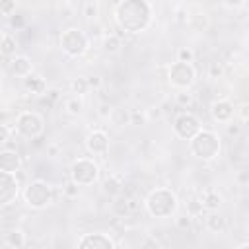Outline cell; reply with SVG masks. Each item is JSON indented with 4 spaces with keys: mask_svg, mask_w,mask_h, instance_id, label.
Listing matches in <instances>:
<instances>
[{
    "mask_svg": "<svg viewBox=\"0 0 249 249\" xmlns=\"http://www.w3.org/2000/svg\"><path fill=\"white\" fill-rule=\"evenodd\" d=\"M152 10L144 0H124L117 8V21L128 33H140L148 27Z\"/></svg>",
    "mask_w": 249,
    "mask_h": 249,
    "instance_id": "cell-1",
    "label": "cell"
},
{
    "mask_svg": "<svg viewBox=\"0 0 249 249\" xmlns=\"http://www.w3.org/2000/svg\"><path fill=\"white\" fill-rule=\"evenodd\" d=\"M191 152L200 160H214L220 152V140L212 130H198L191 138Z\"/></svg>",
    "mask_w": 249,
    "mask_h": 249,
    "instance_id": "cell-2",
    "label": "cell"
},
{
    "mask_svg": "<svg viewBox=\"0 0 249 249\" xmlns=\"http://www.w3.org/2000/svg\"><path fill=\"white\" fill-rule=\"evenodd\" d=\"M146 206H148V210H150L152 216L163 218V216H169L177 208V198H175V195L171 191L158 189V191L150 193V196L146 200Z\"/></svg>",
    "mask_w": 249,
    "mask_h": 249,
    "instance_id": "cell-3",
    "label": "cell"
},
{
    "mask_svg": "<svg viewBox=\"0 0 249 249\" xmlns=\"http://www.w3.org/2000/svg\"><path fill=\"white\" fill-rule=\"evenodd\" d=\"M23 196L31 208H43L53 200V189L45 181H31L25 187Z\"/></svg>",
    "mask_w": 249,
    "mask_h": 249,
    "instance_id": "cell-4",
    "label": "cell"
},
{
    "mask_svg": "<svg viewBox=\"0 0 249 249\" xmlns=\"http://www.w3.org/2000/svg\"><path fill=\"white\" fill-rule=\"evenodd\" d=\"M99 175V167L91 161V160H86V158H80L72 163V169H70V177L72 181H76L80 187L82 185H91Z\"/></svg>",
    "mask_w": 249,
    "mask_h": 249,
    "instance_id": "cell-5",
    "label": "cell"
},
{
    "mask_svg": "<svg viewBox=\"0 0 249 249\" xmlns=\"http://www.w3.org/2000/svg\"><path fill=\"white\" fill-rule=\"evenodd\" d=\"M60 47L68 56H82L88 49V39L80 29H66L60 37Z\"/></svg>",
    "mask_w": 249,
    "mask_h": 249,
    "instance_id": "cell-6",
    "label": "cell"
},
{
    "mask_svg": "<svg viewBox=\"0 0 249 249\" xmlns=\"http://www.w3.org/2000/svg\"><path fill=\"white\" fill-rule=\"evenodd\" d=\"M169 82L171 86L179 88V89H187L193 86L195 82V68L191 62H173L171 68H169Z\"/></svg>",
    "mask_w": 249,
    "mask_h": 249,
    "instance_id": "cell-7",
    "label": "cell"
},
{
    "mask_svg": "<svg viewBox=\"0 0 249 249\" xmlns=\"http://www.w3.org/2000/svg\"><path fill=\"white\" fill-rule=\"evenodd\" d=\"M16 130L25 138H37L43 132V119L31 111H25L18 115L16 119Z\"/></svg>",
    "mask_w": 249,
    "mask_h": 249,
    "instance_id": "cell-8",
    "label": "cell"
},
{
    "mask_svg": "<svg viewBox=\"0 0 249 249\" xmlns=\"http://www.w3.org/2000/svg\"><path fill=\"white\" fill-rule=\"evenodd\" d=\"M19 185L14 173L10 171H0V204L8 206L16 196H18Z\"/></svg>",
    "mask_w": 249,
    "mask_h": 249,
    "instance_id": "cell-9",
    "label": "cell"
},
{
    "mask_svg": "<svg viewBox=\"0 0 249 249\" xmlns=\"http://www.w3.org/2000/svg\"><path fill=\"white\" fill-rule=\"evenodd\" d=\"M173 130H175L177 136L191 140V138L200 130V124H198V119H196L195 115H191V113H183V115H179V117L175 119Z\"/></svg>",
    "mask_w": 249,
    "mask_h": 249,
    "instance_id": "cell-10",
    "label": "cell"
},
{
    "mask_svg": "<svg viewBox=\"0 0 249 249\" xmlns=\"http://www.w3.org/2000/svg\"><path fill=\"white\" fill-rule=\"evenodd\" d=\"M78 247L80 249H113L115 243L105 233H86L78 241Z\"/></svg>",
    "mask_w": 249,
    "mask_h": 249,
    "instance_id": "cell-11",
    "label": "cell"
},
{
    "mask_svg": "<svg viewBox=\"0 0 249 249\" xmlns=\"http://www.w3.org/2000/svg\"><path fill=\"white\" fill-rule=\"evenodd\" d=\"M86 146L91 154H105L109 148V136L103 130H93L86 138Z\"/></svg>",
    "mask_w": 249,
    "mask_h": 249,
    "instance_id": "cell-12",
    "label": "cell"
},
{
    "mask_svg": "<svg viewBox=\"0 0 249 249\" xmlns=\"http://www.w3.org/2000/svg\"><path fill=\"white\" fill-rule=\"evenodd\" d=\"M210 113L218 123H230L231 117H233V105L228 99H218V101L212 103Z\"/></svg>",
    "mask_w": 249,
    "mask_h": 249,
    "instance_id": "cell-13",
    "label": "cell"
},
{
    "mask_svg": "<svg viewBox=\"0 0 249 249\" xmlns=\"http://www.w3.org/2000/svg\"><path fill=\"white\" fill-rule=\"evenodd\" d=\"M21 165V160L18 156L16 150H8V148H2V154H0V169L2 171H10V173H16Z\"/></svg>",
    "mask_w": 249,
    "mask_h": 249,
    "instance_id": "cell-14",
    "label": "cell"
},
{
    "mask_svg": "<svg viewBox=\"0 0 249 249\" xmlns=\"http://www.w3.org/2000/svg\"><path fill=\"white\" fill-rule=\"evenodd\" d=\"M10 68H12V72H14L16 76L25 78V76L31 74V60H29L27 56H23V54L14 56V58L10 60Z\"/></svg>",
    "mask_w": 249,
    "mask_h": 249,
    "instance_id": "cell-15",
    "label": "cell"
},
{
    "mask_svg": "<svg viewBox=\"0 0 249 249\" xmlns=\"http://www.w3.org/2000/svg\"><path fill=\"white\" fill-rule=\"evenodd\" d=\"M198 202L202 204L204 210H216V208L222 204V196H220V193L214 191V189H204V191L200 193V200H198Z\"/></svg>",
    "mask_w": 249,
    "mask_h": 249,
    "instance_id": "cell-16",
    "label": "cell"
},
{
    "mask_svg": "<svg viewBox=\"0 0 249 249\" xmlns=\"http://www.w3.org/2000/svg\"><path fill=\"white\" fill-rule=\"evenodd\" d=\"M23 88L35 95H43L47 91V82L41 78V76H35V74H29L23 78Z\"/></svg>",
    "mask_w": 249,
    "mask_h": 249,
    "instance_id": "cell-17",
    "label": "cell"
},
{
    "mask_svg": "<svg viewBox=\"0 0 249 249\" xmlns=\"http://www.w3.org/2000/svg\"><path fill=\"white\" fill-rule=\"evenodd\" d=\"M4 245L10 249H21L25 247V233L21 230H12L4 235Z\"/></svg>",
    "mask_w": 249,
    "mask_h": 249,
    "instance_id": "cell-18",
    "label": "cell"
},
{
    "mask_svg": "<svg viewBox=\"0 0 249 249\" xmlns=\"http://www.w3.org/2000/svg\"><path fill=\"white\" fill-rule=\"evenodd\" d=\"M101 47H103V51L109 53V54L119 53L121 47H123V43H121V35H117V33H109V35H105Z\"/></svg>",
    "mask_w": 249,
    "mask_h": 249,
    "instance_id": "cell-19",
    "label": "cell"
},
{
    "mask_svg": "<svg viewBox=\"0 0 249 249\" xmlns=\"http://www.w3.org/2000/svg\"><path fill=\"white\" fill-rule=\"evenodd\" d=\"M121 187H123V177L121 175H111L103 181V193L109 195V196H115L121 193Z\"/></svg>",
    "mask_w": 249,
    "mask_h": 249,
    "instance_id": "cell-20",
    "label": "cell"
},
{
    "mask_svg": "<svg viewBox=\"0 0 249 249\" xmlns=\"http://www.w3.org/2000/svg\"><path fill=\"white\" fill-rule=\"evenodd\" d=\"M0 53L4 58L16 54V37H12L8 31L2 33V45H0Z\"/></svg>",
    "mask_w": 249,
    "mask_h": 249,
    "instance_id": "cell-21",
    "label": "cell"
},
{
    "mask_svg": "<svg viewBox=\"0 0 249 249\" xmlns=\"http://www.w3.org/2000/svg\"><path fill=\"white\" fill-rule=\"evenodd\" d=\"M206 228L212 231V233H222L226 230V218L222 214H210L206 218Z\"/></svg>",
    "mask_w": 249,
    "mask_h": 249,
    "instance_id": "cell-22",
    "label": "cell"
},
{
    "mask_svg": "<svg viewBox=\"0 0 249 249\" xmlns=\"http://www.w3.org/2000/svg\"><path fill=\"white\" fill-rule=\"evenodd\" d=\"M111 123L115 124V126H123V124H130V113H126L124 109H113V113H111Z\"/></svg>",
    "mask_w": 249,
    "mask_h": 249,
    "instance_id": "cell-23",
    "label": "cell"
},
{
    "mask_svg": "<svg viewBox=\"0 0 249 249\" xmlns=\"http://www.w3.org/2000/svg\"><path fill=\"white\" fill-rule=\"evenodd\" d=\"M70 89H72V93H76V95L88 93V89H89L88 78H74V80L70 82Z\"/></svg>",
    "mask_w": 249,
    "mask_h": 249,
    "instance_id": "cell-24",
    "label": "cell"
},
{
    "mask_svg": "<svg viewBox=\"0 0 249 249\" xmlns=\"http://www.w3.org/2000/svg\"><path fill=\"white\" fill-rule=\"evenodd\" d=\"M64 107H66V113H70V115H80V113L84 111V101H82V99L76 95V97L66 99Z\"/></svg>",
    "mask_w": 249,
    "mask_h": 249,
    "instance_id": "cell-25",
    "label": "cell"
},
{
    "mask_svg": "<svg viewBox=\"0 0 249 249\" xmlns=\"http://www.w3.org/2000/svg\"><path fill=\"white\" fill-rule=\"evenodd\" d=\"M150 119H148V113H144V111H132L130 113V124H136V126H140V124H146Z\"/></svg>",
    "mask_w": 249,
    "mask_h": 249,
    "instance_id": "cell-26",
    "label": "cell"
},
{
    "mask_svg": "<svg viewBox=\"0 0 249 249\" xmlns=\"http://www.w3.org/2000/svg\"><path fill=\"white\" fill-rule=\"evenodd\" d=\"M62 193H64L68 198H76V196L80 195V185H78L76 181H70V183H66V185L62 187Z\"/></svg>",
    "mask_w": 249,
    "mask_h": 249,
    "instance_id": "cell-27",
    "label": "cell"
},
{
    "mask_svg": "<svg viewBox=\"0 0 249 249\" xmlns=\"http://www.w3.org/2000/svg\"><path fill=\"white\" fill-rule=\"evenodd\" d=\"M0 12L2 16H14L16 12V0H0Z\"/></svg>",
    "mask_w": 249,
    "mask_h": 249,
    "instance_id": "cell-28",
    "label": "cell"
},
{
    "mask_svg": "<svg viewBox=\"0 0 249 249\" xmlns=\"http://www.w3.org/2000/svg\"><path fill=\"white\" fill-rule=\"evenodd\" d=\"M175 101L179 103V105H187V107H191L193 105V95L191 93H187V91H179L177 95H175Z\"/></svg>",
    "mask_w": 249,
    "mask_h": 249,
    "instance_id": "cell-29",
    "label": "cell"
},
{
    "mask_svg": "<svg viewBox=\"0 0 249 249\" xmlns=\"http://www.w3.org/2000/svg\"><path fill=\"white\" fill-rule=\"evenodd\" d=\"M177 58H179L181 62H193V58H195V53H193L191 49L183 47V49H179V53H177Z\"/></svg>",
    "mask_w": 249,
    "mask_h": 249,
    "instance_id": "cell-30",
    "label": "cell"
},
{
    "mask_svg": "<svg viewBox=\"0 0 249 249\" xmlns=\"http://www.w3.org/2000/svg\"><path fill=\"white\" fill-rule=\"evenodd\" d=\"M84 16H86V18H95V16H97V4H95L93 0L86 2V6H84Z\"/></svg>",
    "mask_w": 249,
    "mask_h": 249,
    "instance_id": "cell-31",
    "label": "cell"
},
{
    "mask_svg": "<svg viewBox=\"0 0 249 249\" xmlns=\"http://www.w3.org/2000/svg\"><path fill=\"white\" fill-rule=\"evenodd\" d=\"M148 113V119L150 121H158V119H161V117H165V113H163V109H161V105H156V107H152V109H148L146 111Z\"/></svg>",
    "mask_w": 249,
    "mask_h": 249,
    "instance_id": "cell-32",
    "label": "cell"
},
{
    "mask_svg": "<svg viewBox=\"0 0 249 249\" xmlns=\"http://www.w3.org/2000/svg\"><path fill=\"white\" fill-rule=\"evenodd\" d=\"M208 74H210V78H220V76L224 74V68H222V64H218V62H212V64H210V68H208Z\"/></svg>",
    "mask_w": 249,
    "mask_h": 249,
    "instance_id": "cell-33",
    "label": "cell"
},
{
    "mask_svg": "<svg viewBox=\"0 0 249 249\" xmlns=\"http://www.w3.org/2000/svg\"><path fill=\"white\" fill-rule=\"evenodd\" d=\"M111 113H113V107H111L109 103H101V105H99V109H97V115H99L101 119H109V117H111Z\"/></svg>",
    "mask_w": 249,
    "mask_h": 249,
    "instance_id": "cell-34",
    "label": "cell"
},
{
    "mask_svg": "<svg viewBox=\"0 0 249 249\" xmlns=\"http://www.w3.org/2000/svg\"><path fill=\"white\" fill-rule=\"evenodd\" d=\"M175 226L179 230H189L191 228V216H179V218H175Z\"/></svg>",
    "mask_w": 249,
    "mask_h": 249,
    "instance_id": "cell-35",
    "label": "cell"
},
{
    "mask_svg": "<svg viewBox=\"0 0 249 249\" xmlns=\"http://www.w3.org/2000/svg\"><path fill=\"white\" fill-rule=\"evenodd\" d=\"M226 132H228L230 136H237V134L241 132V126H239L237 123H231V121H230V123H226Z\"/></svg>",
    "mask_w": 249,
    "mask_h": 249,
    "instance_id": "cell-36",
    "label": "cell"
},
{
    "mask_svg": "<svg viewBox=\"0 0 249 249\" xmlns=\"http://www.w3.org/2000/svg\"><path fill=\"white\" fill-rule=\"evenodd\" d=\"M187 19H189L187 10H183V8L175 10V21H177V23H187Z\"/></svg>",
    "mask_w": 249,
    "mask_h": 249,
    "instance_id": "cell-37",
    "label": "cell"
},
{
    "mask_svg": "<svg viewBox=\"0 0 249 249\" xmlns=\"http://www.w3.org/2000/svg\"><path fill=\"white\" fill-rule=\"evenodd\" d=\"M58 152H60V144L58 142H53V144L47 146V156L54 158V156H58Z\"/></svg>",
    "mask_w": 249,
    "mask_h": 249,
    "instance_id": "cell-38",
    "label": "cell"
},
{
    "mask_svg": "<svg viewBox=\"0 0 249 249\" xmlns=\"http://www.w3.org/2000/svg\"><path fill=\"white\" fill-rule=\"evenodd\" d=\"M10 140V124H2L0 126V142Z\"/></svg>",
    "mask_w": 249,
    "mask_h": 249,
    "instance_id": "cell-39",
    "label": "cell"
},
{
    "mask_svg": "<svg viewBox=\"0 0 249 249\" xmlns=\"http://www.w3.org/2000/svg\"><path fill=\"white\" fill-rule=\"evenodd\" d=\"M10 18H12V19H10V25H12L14 29H21V27H23V23H25V21H23V18H19V16H18V18L10 16Z\"/></svg>",
    "mask_w": 249,
    "mask_h": 249,
    "instance_id": "cell-40",
    "label": "cell"
},
{
    "mask_svg": "<svg viewBox=\"0 0 249 249\" xmlns=\"http://www.w3.org/2000/svg\"><path fill=\"white\" fill-rule=\"evenodd\" d=\"M237 113H239V117H241L243 121H247V119H249V103H241Z\"/></svg>",
    "mask_w": 249,
    "mask_h": 249,
    "instance_id": "cell-41",
    "label": "cell"
},
{
    "mask_svg": "<svg viewBox=\"0 0 249 249\" xmlns=\"http://www.w3.org/2000/svg\"><path fill=\"white\" fill-rule=\"evenodd\" d=\"M224 4L228 8H241L245 4V0H224Z\"/></svg>",
    "mask_w": 249,
    "mask_h": 249,
    "instance_id": "cell-42",
    "label": "cell"
},
{
    "mask_svg": "<svg viewBox=\"0 0 249 249\" xmlns=\"http://www.w3.org/2000/svg\"><path fill=\"white\" fill-rule=\"evenodd\" d=\"M88 84H89V88H99L101 86V78L99 76H89L88 78Z\"/></svg>",
    "mask_w": 249,
    "mask_h": 249,
    "instance_id": "cell-43",
    "label": "cell"
},
{
    "mask_svg": "<svg viewBox=\"0 0 249 249\" xmlns=\"http://www.w3.org/2000/svg\"><path fill=\"white\" fill-rule=\"evenodd\" d=\"M160 245H161V243H160V241H158V239H154V237H152V239H148V241H144V243H142V247H160Z\"/></svg>",
    "mask_w": 249,
    "mask_h": 249,
    "instance_id": "cell-44",
    "label": "cell"
},
{
    "mask_svg": "<svg viewBox=\"0 0 249 249\" xmlns=\"http://www.w3.org/2000/svg\"><path fill=\"white\" fill-rule=\"evenodd\" d=\"M237 179H239V183H245V181H249V173H245V171H243V173H239V175H237Z\"/></svg>",
    "mask_w": 249,
    "mask_h": 249,
    "instance_id": "cell-45",
    "label": "cell"
},
{
    "mask_svg": "<svg viewBox=\"0 0 249 249\" xmlns=\"http://www.w3.org/2000/svg\"><path fill=\"white\" fill-rule=\"evenodd\" d=\"M247 43H249V31H247Z\"/></svg>",
    "mask_w": 249,
    "mask_h": 249,
    "instance_id": "cell-46",
    "label": "cell"
}]
</instances>
